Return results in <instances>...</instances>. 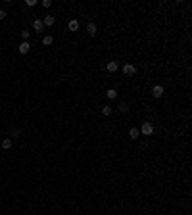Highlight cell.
<instances>
[{"instance_id":"cell-6","label":"cell","mask_w":192,"mask_h":215,"mask_svg":"<svg viewBox=\"0 0 192 215\" xmlns=\"http://www.w3.org/2000/svg\"><path fill=\"white\" fill-rule=\"evenodd\" d=\"M67 27H69V31H77V29H79V21H77V19H71L69 23H67Z\"/></svg>"},{"instance_id":"cell-4","label":"cell","mask_w":192,"mask_h":215,"mask_svg":"<svg viewBox=\"0 0 192 215\" xmlns=\"http://www.w3.org/2000/svg\"><path fill=\"white\" fill-rule=\"evenodd\" d=\"M135 71H136V69H135V65H132V63H127V65L123 67V73H125V75H132Z\"/></svg>"},{"instance_id":"cell-12","label":"cell","mask_w":192,"mask_h":215,"mask_svg":"<svg viewBox=\"0 0 192 215\" xmlns=\"http://www.w3.org/2000/svg\"><path fill=\"white\" fill-rule=\"evenodd\" d=\"M46 27H50V25H54V16H46L44 17V21H42Z\"/></svg>"},{"instance_id":"cell-13","label":"cell","mask_w":192,"mask_h":215,"mask_svg":"<svg viewBox=\"0 0 192 215\" xmlns=\"http://www.w3.org/2000/svg\"><path fill=\"white\" fill-rule=\"evenodd\" d=\"M86 31H89V35H90V36H92V35H96V25H94V23H89Z\"/></svg>"},{"instance_id":"cell-18","label":"cell","mask_w":192,"mask_h":215,"mask_svg":"<svg viewBox=\"0 0 192 215\" xmlns=\"http://www.w3.org/2000/svg\"><path fill=\"white\" fill-rule=\"evenodd\" d=\"M119 109H121V112H127L129 108H127V104H121V106H119Z\"/></svg>"},{"instance_id":"cell-1","label":"cell","mask_w":192,"mask_h":215,"mask_svg":"<svg viewBox=\"0 0 192 215\" xmlns=\"http://www.w3.org/2000/svg\"><path fill=\"white\" fill-rule=\"evenodd\" d=\"M138 131L142 132L144 136H150V135L154 132V125H152V123H148V121H146V123H142V127H140Z\"/></svg>"},{"instance_id":"cell-16","label":"cell","mask_w":192,"mask_h":215,"mask_svg":"<svg viewBox=\"0 0 192 215\" xmlns=\"http://www.w3.org/2000/svg\"><path fill=\"white\" fill-rule=\"evenodd\" d=\"M10 135L13 136V138H17V136H19V131H17V129H12V131H10Z\"/></svg>"},{"instance_id":"cell-8","label":"cell","mask_w":192,"mask_h":215,"mask_svg":"<svg viewBox=\"0 0 192 215\" xmlns=\"http://www.w3.org/2000/svg\"><path fill=\"white\" fill-rule=\"evenodd\" d=\"M42 25H44L42 19H35V21H33V29H35V31H40V29H42Z\"/></svg>"},{"instance_id":"cell-3","label":"cell","mask_w":192,"mask_h":215,"mask_svg":"<svg viewBox=\"0 0 192 215\" xmlns=\"http://www.w3.org/2000/svg\"><path fill=\"white\" fill-rule=\"evenodd\" d=\"M106 69H108L109 73H113V71H117V69H119V63H117V62H108Z\"/></svg>"},{"instance_id":"cell-10","label":"cell","mask_w":192,"mask_h":215,"mask_svg":"<svg viewBox=\"0 0 192 215\" xmlns=\"http://www.w3.org/2000/svg\"><path fill=\"white\" fill-rule=\"evenodd\" d=\"M138 135H140V131L136 129V127H132V129L129 131V136H131V138H138Z\"/></svg>"},{"instance_id":"cell-2","label":"cell","mask_w":192,"mask_h":215,"mask_svg":"<svg viewBox=\"0 0 192 215\" xmlns=\"http://www.w3.org/2000/svg\"><path fill=\"white\" fill-rule=\"evenodd\" d=\"M163 92H165V90H163V86H161V85H156V86L152 89V94L156 96V98H159V96H163Z\"/></svg>"},{"instance_id":"cell-14","label":"cell","mask_w":192,"mask_h":215,"mask_svg":"<svg viewBox=\"0 0 192 215\" xmlns=\"http://www.w3.org/2000/svg\"><path fill=\"white\" fill-rule=\"evenodd\" d=\"M112 112H113V109H112V106H104V108H102V113H104V115H109Z\"/></svg>"},{"instance_id":"cell-5","label":"cell","mask_w":192,"mask_h":215,"mask_svg":"<svg viewBox=\"0 0 192 215\" xmlns=\"http://www.w3.org/2000/svg\"><path fill=\"white\" fill-rule=\"evenodd\" d=\"M29 42H27V40H25V42H21L19 44V48H17V50H19V54H27V52H29Z\"/></svg>"},{"instance_id":"cell-9","label":"cell","mask_w":192,"mask_h":215,"mask_svg":"<svg viewBox=\"0 0 192 215\" xmlns=\"http://www.w3.org/2000/svg\"><path fill=\"white\" fill-rule=\"evenodd\" d=\"M52 42H54V39H52V36H50V35L42 36V44H44V46H50V44H52Z\"/></svg>"},{"instance_id":"cell-7","label":"cell","mask_w":192,"mask_h":215,"mask_svg":"<svg viewBox=\"0 0 192 215\" xmlns=\"http://www.w3.org/2000/svg\"><path fill=\"white\" fill-rule=\"evenodd\" d=\"M106 96H108L109 100L117 98V90H115V89H108V90H106Z\"/></svg>"},{"instance_id":"cell-11","label":"cell","mask_w":192,"mask_h":215,"mask_svg":"<svg viewBox=\"0 0 192 215\" xmlns=\"http://www.w3.org/2000/svg\"><path fill=\"white\" fill-rule=\"evenodd\" d=\"M2 148L4 150H10L12 148V138H4L2 140Z\"/></svg>"},{"instance_id":"cell-15","label":"cell","mask_w":192,"mask_h":215,"mask_svg":"<svg viewBox=\"0 0 192 215\" xmlns=\"http://www.w3.org/2000/svg\"><path fill=\"white\" fill-rule=\"evenodd\" d=\"M21 36H23L25 40H29V36H31V31H21Z\"/></svg>"},{"instance_id":"cell-19","label":"cell","mask_w":192,"mask_h":215,"mask_svg":"<svg viewBox=\"0 0 192 215\" xmlns=\"http://www.w3.org/2000/svg\"><path fill=\"white\" fill-rule=\"evenodd\" d=\"M4 17H6V12H4V10H0V19H4Z\"/></svg>"},{"instance_id":"cell-17","label":"cell","mask_w":192,"mask_h":215,"mask_svg":"<svg viewBox=\"0 0 192 215\" xmlns=\"http://www.w3.org/2000/svg\"><path fill=\"white\" fill-rule=\"evenodd\" d=\"M42 6L44 8H50V6H52V2H50V0H42Z\"/></svg>"}]
</instances>
